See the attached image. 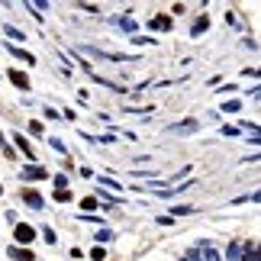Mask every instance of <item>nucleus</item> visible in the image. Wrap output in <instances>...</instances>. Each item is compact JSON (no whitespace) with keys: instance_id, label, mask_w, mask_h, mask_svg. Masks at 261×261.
<instances>
[{"instance_id":"obj_1","label":"nucleus","mask_w":261,"mask_h":261,"mask_svg":"<svg viewBox=\"0 0 261 261\" xmlns=\"http://www.w3.org/2000/svg\"><path fill=\"white\" fill-rule=\"evenodd\" d=\"M19 177H23V180H45L48 171H45V168H39V165H26L23 171H19Z\"/></svg>"},{"instance_id":"obj_4","label":"nucleus","mask_w":261,"mask_h":261,"mask_svg":"<svg viewBox=\"0 0 261 261\" xmlns=\"http://www.w3.org/2000/svg\"><path fill=\"white\" fill-rule=\"evenodd\" d=\"M10 81H13L19 90H29V77L23 74V71H16V68H13V71H10Z\"/></svg>"},{"instance_id":"obj_2","label":"nucleus","mask_w":261,"mask_h":261,"mask_svg":"<svg viewBox=\"0 0 261 261\" xmlns=\"http://www.w3.org/2000/svg\"><path fill=\"white\" fill-rule=\"evenodd\" d=\"M13 236H16V242H23V245H29L36 239V229L33 226H26V223H19L16 229H13Z\"/></svg>"},{"instance_id":"obj_8","label":"nucleus","mask_w":261,"mask_h":261,"mask_svg":"<svg viewBox=\"0 0 261 261\" xmlns=\"http://www.w3.org/2000/svg\"><path fill=\"white\" fill-rule=\"evenodd\" d=\"M10 258H19V261H29L33 255L26 252V248H10Z\"/></svg>"},{"instance_id":"obj_15","label":"nucleus","mask_w":261,"mask_h":261,"mask_svg":"<svg viewBox=\"0 0 261 261\" xmlns=\"http://www.w3.org/2000/svg\"><path fill=\"white\" fill-rule=\"evenodd\" d=\"M0 194H4V187H0Z\"/></svg>"},{"instance_id":"obj_13","label":"nucleus","mask_w":261,"mask_h":261,"mask_svg":"<svg viewBox=\"0 0 261 261\" xmlns=\"http://www.w3.org/2000/svg\"><path fill=\"white\" fill-rule=\"evenodd\" d=\"M245 261H258V248H255V245H252V248L245 252Z\"/></svg>"},{"instance_id":"obj_11","label":"nucleus","mask_w":261,"mask_h":261,"mask_svg":"<svg viewBox=\"0 0 261 261\" xmlns=\"http://www.w3.org/2000/svg\"><path fill=\"white\" fill-rule=\"evenodd\" d=\"M187 213H194V206H174V216H187ZM171 216V219H174Z\"/></svg>"},{"instance_id":"obj_5","label":"nucleus","mask_w":261,"mask_h":261,"mask_svg":"<svg viewBox=\"0 0 261 261\" xmlns=\"http://www.w3.org/2000/svg\"><path fill=\"white\" fill-rule=\"evenodd\" d=\"M13 142H16L19 148H23V155H26V158H33V145H29V142H26V139H23V136H19V133L13 136Z\"/></svg>"},{"instance_id":"obj_14","label":"nucleus","mask_w":261,"mask_h":261,"mask_svg":"<svg viewBox=\"0 0 261 261\" xmlns=\"http://www.w3.org/2000/svg\"><path fill=\"white\" fill-rule=\"evenodd\" d=\"M0 145H4V133H0Z\"/></svg>"},{"instance_id":"obj_6","label":"nucleus","mask_w":261,"mask_h":261,"mask_svg":"<svg viewBox=\"0 0 261 261\" xmlns=\"http://www.w3.org/2000/svg\"><path fill=\"white\" fill-rule=\"evenodd\" d=\"M168 26H171V16H158L148 23V29H168Z\"/></svg>"},{"instance_id":"obj_12","label":"nucleus","mask_w":261,"mask_h":261,"mask_svg":"<svg viewBox=\"0 0 261 261\" xmlns=\"http://www.w3.org/2000/svg\"><path fill=\"white\" fill-rule=\"evenodd\" d=\"M81 206H84V210H94V206H97V197H84Z\"/></svg>"},{"instance_id":"obj_9","label":"nucleus","mask_w":261,"mask_h":261,"mask_svg":"<svg viewBox=\"0 0 261 261\" xmlns=\"http://www.w3.org/2000/svg\"><path fill=\"white\" fill-rule=\"evenodd\" d=\"M4 33H7L10 39H23V33H19V29H16V26H4Z\"/></svg>"},{"instance_id":"obj_10","label":"nucleus","mask_w":261,"mask_h":261,"mask_svg":"<svg viewBox=\"0 0 261 261\" xmlns=\"http://www.w3.org/2000/svg\"><path fill=\"white\" fill-rule=\"evenodd\" d=\"M55 200H58V203H68V200H71V194H68V190H55Z\"/></svg>"},{"instance_id":"obj_3","label":"nucleus","mask_w":261,"mask_h":261,"mask_svg":"<svg viewBox=\"0 0 261 261\" xmlns=\"http://www.w3.org/2000/svg\"><path fill=\"white\" fill-rule=\"evenodd\" d=\"M23 200H26V206H33V210H42V197H39L36 190H23Z\"/></svg>"},{"instance_id":"obj_7","label":"nucleus","mask_w":261,"mask_h":261,"mask_svg":"<svg viewBox=\"0 0 261 261\" xmlns=\"http://www.w3.org/2000/svg\"><path fill=\"white\" fill-rule=\"evenodd\" d=\"M10 52H13V55H19V58H23L26 65H33V62H36V58L29 55V52H23V48H19V45H10Z\"/></svg>"}]
</instances>
